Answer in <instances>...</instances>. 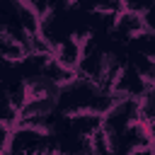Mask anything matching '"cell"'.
Listing matches in <instances>:
<instances>
[{
  "instance_id": "1",
  "label": "cell",
  "mask_w": 155,
  "mask_h": 155,
  "mask_svg": "<svg viewBox=\"0 0 155 155\" xmlns=\"http://www.w3.org/2000/svg\"><path fill=\"white\" fill-rule=\"evenodd\" d=\"M53 150H61L53 128L24 126V124L5 128L2 155H48Z\"/></svg>"
}]
</instances>
